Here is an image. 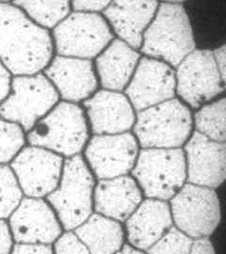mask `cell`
<instances>
[{"label": "cell", "instance_id": "cell-1", "mask_svg": "<svg viewBox=\"0 0 226 254\" xmlns=\"http://www.w3.org/2000/svg\"><path fill=\"white\" fill-rule=\"evenodd\" d=\"M53 40L11 2H0V62L11 74L34 75L52 60Z\"/></svg>", "mask_w": 226, "mask_h": 254}, {"label": "cell", "instance_id": "cell-2", "mask_svg": "<svg viewBox=\"0 0 226 254\" xmlns=\"http://www.w3.org/2000/svg\"><path fill=\"white\" fill-rule=\"evenodd\" d=\"M196 42L190 18L182 3L162 2L143 36L141 52L177 67L195 50Z\"/></svg>", "mask_w": 226, "mask_h": 254}, {"label": "cell", "instance_id": "cell-3", "mask_svg": "<svg viewBox=\"0 0 226 254\" xmlns=\"http://www.w3.org/2000/svg\"><path fill=\"white\" fill-rule=\"evenodd\" d=\"M94 187L93 174L80 154L64 161L60 183L46 200L66 231L78 227L91 215Z\"/></svg>", "mask_w": 226, "mask_h": 254}, {"label": "cell", "instance_id": "cell-4", "mask_svg": "<svg viewBox=\"0 0 226 254\" xmlns=\"http://www.w3.org/2000/svg\"><path fill=\"white\" fill-rule=\"evenodd\" d=\"M89 139L84 110L75 103L61 102L27 134L30 145L72 157L80 154Z\"/></svg>", "mask_w": 226, "mask_h": 254}, {"label": "cell", "instance_id": "cell-5", "mask_svg": "<svg viewBox=\"0 0 226 254\" xmlns=\"http://www.w3.org/2000/svg\"><path fill=\"white\" fill-rule=\"evenodd\" d=\"M192 126L190 109L172 98L139 111L134 133L144 149L179 148L189 139Z\"/></svg>", "mask_w": 226, "mask_h": 254}, {"label": "cell", "instance_id": "cell-6", "mask_svg": "<svg viewBox=\"0 0 226 254\" xmlns=\"http://www.w3.org/2000/svg\"><path fill=\"white\" fill-rule=\"evenodd\" d=\"M131 172L147 198L171 200L187 179L184 150L180 148L143 149Z\"/></svg>", "mask_w": 226, "mask_h": 254}, {"label": "cell", "instance_id": "cell-7", "mask_svg": "<svg viewBox=\"0 0 226 254\" xmlns=\"http://www.w3.org/2000/svg\"><path fill=\"white\" fill-rule=\"evenodd\" d=\"M59 98L58 91L44 73L14 76L8 97L0 104V117L29 132L54 108Z\"/></svg>", "mask_w": 226, "mask_h": 254}, {"label": "cell", "instance_id": "cell-8", "mask_svg": "<svg viewBox=\"0 0 226 254\" xmlns=\"http://www.w3.org/2000/svg\"><path fill=\"white\" fill-rule=\"evenodd\" d=\"M113 41L107 20L98 13L73 11L53 28L58 56L91 60Z\"/></svg>", "mask_w": 226, "mask_h": 254}, {"label": "cell", "instance_id": "cell-9", "mask_svg": "<svg viewBox=\"0 0 226 254\" xmlns=\"http://www.w3.org/2000/svg\"><path fill=\"white\" fill-rule=\"evenodd\" d=\"M170 208L176 227L191 238L213 235L221 222L217 193L206 187L184 184L171 199Z\"/></svg>", "mask_w": 226, "mask_h": 254}, {"label": "cell", "instance_id": "cell-10", "mask_svg": "<svg viewBox=\"0 0 226 254\" xmlns=\"http://www.w3.org/2000/svg\"><path fill=\"white\" fill-rule=\"evenodd\" d=\"M176 68L175 91L192 109H199L226 90V82L209 49H195Z\"/></svg>", "mask_w": 226, "mask_h": 254}, {"label": "cell", "instance_id": "cell-11", "mask_svg": "<svg viewBox=\"0 0 226 254\" xmlns=\"http://www.w3.org/2000/svg\"><path fill=\"white\" fill-rule=\"evenodd\" d=\"M64 163L62 155L30 145L19 152L12 159L10 168L27 197L43 198L57 189Z\"/></svg>", "mask_w": 226, "mask_h": 254}, {"label": "cell", "instance_id": "cell-12", "mask_svg": "<svg viewBox=\"0 0 226 254\" xmlns=\"http://www.w3.org/2000/svg\"><path fill=\"white\" fill-rule=\"evenodd\" d=\"M138 153V140L130 133L95 135L86 146L85 158L91 173L102 180L132 171Z\"/></svg>", "mask_w": 226, "mask_h": 254}, {"label": "cell", "instance_id": "cell-13", "mask_svg": "<svg viewBox=\"0 0 226 254\" xmlns=\"http://www.w3.org/2000/svg\"><path fill=\"white\" fill-rule=\"evenodd\" d=\"M175 72L163 62L144 57L126 89L133 109L139 111L174 98Z\"/></svg>", "mask_w": 226, "mask_h": 254}, {"label": "cell", "instance_id": "cell-14", "mask_svg": "<svg viewBox=\"0 0 226 254\" xmlns=\"http://www.w3.org/2000/svg\"><path fill=\"white\" fill-rule=\"evenodd\" d=\"M9 230L16 243L51 244L62 235L54 210L42 198H24L9 216Z\"/></svg>", "mask_w": 226, "mask_h": 254}, {"label": "cell", "instance_id": "cell-15", "mask_svg": "<svg viewBox=\"0 0 226 254\" xmlns=\"http://www.w3.org/2000/svg\"><path fill=\"white\" fill-rule=\"evenodd\" d=\"M187 177L190 184L215 190L226 180V144L195 131L187 140Z\"/></svg>", "mask_w": 226, "mask_h": 254}, {"label": "cell", "instance_id": "cell-16", "mask_svg": "<svg viewBox=\"0 0 226 254\" xmlns=\"http://www.w3.org/2000/svg\"><path fill=\"white\" fill-rule=\"evenodd\" d=\"M45 76L64 100H87L97 90L98 81L90 60L56 56L45 69Z\"/></svg>", "mask_w": 226, "mask_h": 254}, {"label": "cell", "instance_id": "cell-17", "mask_svg": "<svg viewBox=\"0 0 226 254\" xmlns=\"http://www.w3.org/2000/svg\"><path fill=\"white\" fill-rule=\"evenodd\" d=\"M83 107L94 135L125 133L135 124L132 105L126 95L118 91H96L84 101Z\"/></svg>", "mask_w": 226, "mask_h": 254}, {"label": "cell", "instance_id": "cell-18", "mask_svg": "<svg viewBox=\"0 0 226 254\" xmlns=\"http://www.w3.org/2000/svg\"><path fill=\"white\" fill-rule=\"evenodd\" d=\"M157 8V1H111L103 15L120 40L138 50Z\"/></svg>", "mask_w": 226, "mask_h": 254}, {"label": "cell", "instance_id": "cell-19", "mask_svg": "<svg viewBox=\"0 0 226 254\" xmlns=\"http://www.w3.org/2000/svg\"><path fill=\"white\" fill-rule=\"evenodd\" d=\"M142 200L143 194L138 183L127 174L99 180L93 190L96 213L119 222H126Z\"/></svg>", "mask_w": 226, "mask_h": 254}, {"label": "cell", "instance_id": "cell-20", "mask_svg": "<svg viewBox=\"0 0 226 254\" xmlns=\"http://www.w3.org/2000/svg\"><path fill=\"white\" fill-rule=\"evenodd\" d=\"M126 221L130 245L147 252L172 227L171 208L166 200L149 198L142 200Z\"/></svg>", "mask_w": 226, "mask_h": 254}, {"label": "cell", "instance_id": "cell-21", "mask_svg": "<svg viewBox=\"0 0 226 254\" xmlns=\"http://www.w3.org/2000/svg\"><path fill=\"white\" fill-rule=\"evenodd\" d=\"M140 58L125 42L113 40L95 60L101 86L108 91H123L132 78Z\"/></svg>", "mask_w": 226, "mask_h": 254}, {"label": "cell", "instance_id": "cell-22", "mask_svg": "<svg viewBox=\"0 0 226 254\" xmlns=\"http://www.w3.org/2000/svg\"><path fill=\"white\" fill-rule=\"evenodd\" d=\"M75 230L90 254H117L124 244L125 233L119 221L98 213L91 214Z\"/></svg>", "mask_w": 226, "mask_h": 254}, {"label": "cell", "instance_id": "cell-23", "mask_svg": "<svg viewBox=\"0 0 226 254\" xmlns=\"http://www.w3.org/2000/svg\"><path fill=\"white\" fill-rule=\"evenodd\" d=\"M39 27L55 28L71 13L69 1H13Z\"/></svg>", "mask_w": 226, "mask_h": 254}, {"label": "cell", "instance_id": "cell-24", "mask_svg": "<svg viewBox=\"0 0 226 254\" xmlns=\"http://www.w3.org/2000/svg\"><path fill=\"white\" fill-rule=\"evenodd\" d=\"M226 98L206 105L195 113L196 131L218 142H226Z\"/></svg>", "mask_w": 226, "mask_h": 254}, {"label": "cell", "instance_id": "cell-25", "mask_svg": "<svg viewBox=\"0 0 226 254\" xmlns=\"http://www.w3.org/2000/svg\"><path fill=\"white\" fill-rule=\"evenodd\" d=\"M23 191L10 167L0 165V218L6 219L17 208Z\"/></svg>", "mask_w": 226, "mask_h": 254}, {"label": "cell", "instance_id": "cell-26", "mask_svg": "<svg viewBox=\"0 0 226 254\" xmlns=\"http://www.w3.org/2000/svg\"><path fill=\"white\" fill-rule=\"evenodd\" d=\"M24 130L17 124L0 117V165L8 163L26 143Z\"/></svg>", "mask_w": 226, "mask_h": 254}, {"label": "cell", "instance_id": "cell-27", "mask_svg": "<svg viewBox=\"0 0 226 254\" xmlns=\"http://www.w3.org/2000/svg\"><path fill=\"white\" fill-rule=\"evenodd\" d=\"M192 238L177 227H171L152 246L148 254H190Z\"/></svg>", "mask_w": 226, "mask_h": 254}, {"label": "cell", "instance_id": "cell-28", "mask_svg": "<svg viewBox=\"0 0 226 254\" xmlns=\"http://www.w3.org/2000/svg\"><path fill=\"white\" fill-rule=\"evenodd\" d=\"M54 249L57 254H90L79 237L70 231L58 237Z\"/></svg>", "mask_w": 226, "mask_h": 254}, {"label": "cell", "instance_id": "cell-29", "mask_svg": "<svg viewBox=\"0 0 226 254\" xmlns=\"http://www.w3.org/2000/svg\"><path fill=\"white\" fill-rule=\"evenodd\" d=\"M110 1H72L71 9L77 12L86 13H96L99 11H104L109 7Z\"/></svg>", "mask_w": 226, "mask_h": 254}, {"label": "cell", "instance_id": "cell-30", "mask_svg": "<svg viewBox=\"0 0 226 254\" xmlns=\"http://www.w3.org/2000/svg\"><path fill=\"white\" fill-rule=\"evenodd\" d=\"M53 250L49 244L39 243H17L12 248V254H52Z\"/></svg>", "mask_w": 226, "mask_h": 254}, {"label": "cell", "instance_id": "cell-31", "mask_svg": "<svg viewBox=\"0 0 226 254\" xmlns=\"http://www.w3.org/2000/svg\"><path fill=\"white\" fill-rule=\"evenodd\" d=\"M12 249V236L8 223L0 218V254H9Z\"/></svg>", "mask_w": 226, "mask_h": 254}, {"label": "cell", "instance_id": "cell-32", "mask_svg": "<svg viewBox=\"0 0 226 254\" xmlns=\"http://www.w3.org/2000/svg\"><path fill=\"white\" fill-rule=\"evenodd\" d=\"M190 254H216L214 247L211 241L208 239V236L195 238L192 240L190 248Z\"/></svg>", "mask_w": 226, "mask_h": 254}, {"label": "cell", "instance_id": "cell-33", "mask_svg": "<svg viewBox=\"0 0 226 254\" xmlns=\"http://www.w3.org/2000/svg\"><path fill=\"white\" fill-rule=\"evenodd\" d=\"M11 73L0 62V104L5 100L10 92Z\"/></svg>", "mask_w": 226, "mask_h": 254}, {"label": "cell", "instance_id": "cell-34", "mask_svg": "<svg viewBox=\"0 0 226 254\" xmlns=\"http://www.w3.org/2000/svg\"><path fill=\"white\" fill-rule=\"evenodd\" d=\"M215 63L217 65L219 73L221 74L223 80L226 82V46L223 45L212 51Z\"/></svg>", "mask_w": 226, "mask_h": 254}, {"label": "cell", "instance_id": "cell-35", "mask_svg": "<svg viewBox=\"0 0 226 254\" xmlns=\"http://www.w3.org/2000/svg\"><path fill=\"white\" fill-rule=\"evenodd\" d=\"M144 252L143 251H141V250H139V249H137L135 248L134 246L132 245H127V244H125V245L122 246L121 247V249L118 251L117 254H143Z\"/></svg>", "mask_w": 226, "mask_h": 254}]
</instances>
